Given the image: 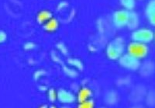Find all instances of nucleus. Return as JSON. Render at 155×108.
<instances>
[{
    "label": "nucleus",
    "mask_w": 155,
    "mask_h": 108,
    "mask_svg": "<svg viewBox=\"0 0 155 108\" xmlns=\"http://www.w3.org/2000/svg\"><path fill=\"white\" fill-rule=\"evenodd\" d=\"M125 50L124 41L121 37H117L108 44L106 55L112 60H117L124 55Z\"/></svg>",
    "instance_id": "nucleus-1"
},
{
    "label": "nucleus",
    "mask_w": 155,
    "mask_h": 108,
    "mask_svg": "<svg viewBox=\"0 0 155 108\" xmlns=\"http://www.w3.org/2000/svg\"><path fill=\"white\" fill-rule=\"evenodd\" d=\"M127 52L129 55H132L133 57L140 60L147 56L149 53V48L146 44L133 41L128 44Z\"/></svg>",
    "instance_id": "nucleus-2"
},
{
    "label": "nucleus",
    "mask_w": 155,
    "mask_h": 108,
    "mask_svg": "<svg viewBox=\"0 0 155 108\" xmlns=\"http://www.w3.org/2000/svg\"><path fill=\"white\" fill-rule=\"evenodd\" d=\"M131 38L133 41L147 44L153 41L154 33L149 28L136 29L131 34Z\"/></svg>",
    "instance_id": "nucleus-3"
},
{
    "label": "nucleus",
    "mask_w": 155,
    "mask_h": 108,
    "mask_svg": "<svg viewBox=\"0 0 155 108\" xmlns=\"http://www.w3.org/2000/svg\"><path fill=\"white\" fill-rule=\"evenodd\" d=\"M118 60L122 67L129 70H137L140 66V62L139 59H136L128 53L124 54Z\"/></svg>",
    "instance_id": "nucleus-4"
},
{
    "label": "nucleus",
    "mask_w": 155,
    "mask_h": 108,
    "mask_svg": "<svg viewBox=\"0 0 155 108\" xmlns=\"http://www.w3.org/2000/svg\"><path fill=\"white\" fill-rule=\"evenodd\" d=\"M130 16V11L126 9L116 11L113 15V23L115 27H124L127 25Z\"/></svg>",
    "instance_id": "nucleus-5"
},
{
    "label": "nucleus",
    "mask_w": 155,
    "mask_h": 108,
    "mask_svg": "<svg viewBox=\"0 0 155 108\" xmlns=\"http://www.w3.org/2000/svg\"><path fill=\"white\" fill-rule=\"evenodd\" d=\"M139 69L141 76H144V77H148V76H152L154 73L155 64L153 62H146L142 66L140 65Z\"/></svg>",
    "instance_id": "nucleus-6"
},
{
    "label": "nucleus",
    "mask_w": 155,
    "mask_h": 108,
    "mask_svg": "<svg viewBox=\"0 0 155 108\" xmlns=\"http://www.w3.org/2000/svg\"><path fill=\"white\" fill-rule=\"evenodd\" d=\"M57 97L63 103H71L75 100V97L71 93L65 89H60L57 93Z\"/></svg>",
    "instance_id": "nucleus-7"
},
{
    "label": "nucleus",
    "mask_w": 155,
    "mask_h": 108,
    "mask_svg": "<svg viewBox=\"0 0 155 108\" xmlns=\"http://www.w3.org/2000/svg\"><path fill=\"white\" fill-rule=\"evenodd\" d=\"M140 23L139 16L137 13L134 11H130V16H129L128 23H127V27L130 30H136L137 29Z\"/></svg>",
    "instance_id": "nucleus-8"
},
{
    "label": "nucleus",
    "mask_w": 155,
    "mask_h": 108,
    "mask_svg": "<svg viewBox=\"0 0 155 108\" xmlns=\"http://www.w3.org/2000/svg\"><path fill=\"white\" fill-rule=\"evenodd\" d=\"M92 96V91L88 88H82L80 89L78 93V100L80 102H83L87 100H89L90 97Z\"/></svg>",
    "instance_id": "nucleus-9"
},
{
    "label": "nucleus",
    "mask_w": 155,
    "mask_h": 108,
    "mask_svg": "<svg viewBox=\"0 0 155 108\" xmlns=\"http://www.w3.org/2000/svg\"><path fill=\"white\" fill-rule=\"evenodd\" d=\"M52 18V14L51 12L48 10H43L41 12H39V14L37 15V21L39 23L41 24H44L47 21Z\"/></svg>",
    "instance_id": "nucleus-10"
},
{
    "label": "nucleus",
    "mask_w": 155,
    "mask_h": 108,
    "mask_svg": "<svg viewBox=\"0 0 155 108\" xmlns=\"http://www.w3.org/2000/svg\"><path fill=\"white\" fill-rule=\"evenodd\" d=\"M44 27L47 31H50V32L54 31L58 27V20L54 19V18H51L48 21H47L46 23H44Z\"/></svg>",
    "instance_id": "nucleus-11"
},
{
    "label": "nucleus",
    "mask_w": 155,
    "mask_h": 108,
    "mask_svg": "<svg viewBox=\"0 0 155 108\" xmlns=\"http://www.w3.org/2000/svg\"><path fill=\"white\" fill-rule=\"evenodd\" d=\"M145 13L148 16L155 13V0H150L145 8Z\"/></svg>",
    "instance_id": "nucleus-12"
},
{
    "label": "nucleus",
    "mask_w": 155,
    "mask_h": 108,
    "mask_svg": "<svg viewBox=\"0 0 155 108\" xmlns=\"http://www.w3.org/2000/svg\"><path fill=\"white\" fill-rule=\"evenodd\" d=\"M121 5L125 8L126 10L131 11L135 7V0H120Z\"/></svg>",
    "instance_id": "nucleus-13"
},
{
    "label": "nucleus",
    "mask_w": 155,
    "mask_h": 108,
    "mask_svg": "<svg viewBox=\"0 0 155 108\" xmlns=\"http://www.w3.org/2000/svg\"><path fill=\"white\" fill-rule=\"evenodd\" d=\"M146 102L148 106H155V91H150L146 95Z\"/></svg>",
    "instance_id": "nucleus-14"
},
{
    "label": "nucleus",
    "mask_w": 155,
    "mask_h": 108,
    "mask_svg": "<svg viewBox=\"0 0 155 108\" xmlns=\"http://www.w3.org/2000/svg\"><path fill=\"white\" fill-rule=\"evenodd\" d=\"M78 108H94V101L89 99L83 102H80Z\"/></svg>",
    "instance_id": "nucleus-15"
},
{
    "label": "nucleus",
    "mask_w": 155,
    "mask_h": 108,
    "mask_svg": "<svg viewBox=\"0 0 155 108\" xmlns=\"http://www.w3.org/2000/svg\"><path fill=\"white\" fill-rule=\"evenodd\" d=\"M148 20H149V22H150V24L152 26H153V27H155V13L151 15V16H148Z\"/></svg>",
    "instance_id": "nucleus-16"
},
{
    "label": "nucleus",
    "mask_w": 155,
    "mask_h": 108,
    "mask_svg": "<svg viewBox=\"0 0 155 108\" xmlns=\"http://www.w3.org/2000/svg\"><path fill=\"white\" fill-rule=\"evenodd\" d=\"M5 38H6V35H5V33L0 32V43L3 42L5 40Z\"/></svg>",
    "instance_id": "nucleus-17"
},
{
    "label": "nucleus",
    "mask_w": 155,
    "mask_h": 108,
    "mask_svg": "<svg viewBox=\"0 0 155 108\" xmlns=\"http://www.w3.org/2000/svg\"><path fill=\"white\" fill-rule=\"evenodd\" d=\"M153 40H154V41H155V33H154V38H153Z\"/></svg>",
    "instance_id": "nucleus-18"
},
{
    "label": "nucleus",
    "mask_w": 155,
    "mask_h": 108,
    "mask_svg": "<svg viewBox=\"0 0 155 108\" xmlns=\"http://www.w3.org/2000/svg\"><path fill=\"white\" fill-rule=\"evenodd\" d=\"M51 108H54V107H51Z\"/></svg>",
    "instance_id": "nucleus-19"
}]
</instances>
